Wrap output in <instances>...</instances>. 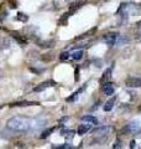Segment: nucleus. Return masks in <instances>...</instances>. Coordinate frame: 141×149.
<instances>
[{
  "instance_id": "obj_2",
  "label": "nucleus",
  "mask_w": 141,
  "mask_h": 149,
  "mask_svg": "<svg viewBox=\"0 0 141 149\" xmlns=\"http://www.w3.org/2000/svg\"><path fill=\"white\" fill-rule=\"evenodd\" d=\"M114 132V127L111 125H102L93 130V142L97 144H104L108 142V139L110 138V136Z\"/></svg>"
},
{
  "instance_id": "obj_9",
  "label": "nucleus",
  "mask_w": 141,
  "mask_h": 149,
  "mask_svg": "<svg viewBox=\"0 0 141 149\" xmlns=\"http://www.w3.org/2000/svg\"><path fill=\"white\" fill-rule=\"evenodd\" d=\"M102 91L105 96H111V95H114V86L110 82H105L102 85Z\"/></svg>"
},
{
  "instance_id": "obj_8",
  "label": "nucleus",
  "mask_w": 141,
  "mask_h": 149,
  "mask_svg": "<svg viewBox=\"0 0 141 149\" xmlns=\"http://www.w3.org/2000/svg\"><path fill=\"white\" fill-rule=\"evenodd\" d=\"M11 47V40L8 36L0 37V52H4Z\"/></svg>"
},
{
  "instance_id": "obj_23",
  "label": "nucleus",
  "mask_w": 141,
  "mask_h": 149,
  "mask_svg": "<svg viewBox=\"0 0 141 149\" xmlns=\"http://www.w3.org/2000/svg\"><path fill=\"white\" fill-rule=\"evenodd\" d=\"M69 3H72V0H55V6L57 9H59V8L64 6L66 4H69Z\"/></svg>"
},
{
  "instance_id": "obj_26",
  "label": "nucleus",
  "mask_w": 141,
  "mask_h": 149,
  "mask_svg": "<svg viewBox=\"0 0 141 149\" xmlns=\"http://www.w3.org/2000/svg\"><path fill=\"white\" fill-rule=\"evenodd\" d=\"M53 148H56V149H72L73 147L70 146V144H62V146H55Z\"/></svg>"
},
{
  "instance_id": "obj_34",
  "label": "nucleus",
  "mask_w": 141,
  "mask_h": 149,
  "mask_svg": "<svg viewBox=\"0 0 141 149\" xmlns=\"http://www.w3.org/2000/svg\"><path fill=\"white\" fill-rule=\"evenodd\" d=\"M139 109H140V111H141V106H140V108H139Z\"/></svg>"
},
{
  "instance_id": "obj_22",
  "label": "nucleus",
  "mask_w": 141,
  "mask_h": 149,
  "mask_svg": "<svg viewBox=\"0 0 141 149\" xmlns=\"http://www.w3.org/2000/svg\"><path fill=\"white\" fill-rule=\"evenodd\" d=\"M70 57H72L74 61H78V60H81L82 57H83V51L82 50H74L73 52H72V55H70Z\"/></svg>"
},
{
  "instance_id": "obj_20",
  "label": "nucleus",
  "mask_w": 141,
  "mask_h": 149,
  "mask_svg": "<svg viewBox=\"0 0 141 149\" xmlns=\"http://www.w3.org/2000/svg\"><path fill=\"white\" fill-rule=\"evenodd\" d=\"M114 103H115V97H113V98H110L109 101L105 102V104L103 106V108H104L105 112H110L113 109V107H114Z\"/></svg>"
},
{
  "instance_id": "obj_1",
  "label": "nucleus",
  "mask_w": 141,
  "mask_h": 149,
  "mask_svg": "<svg viewBox=\"0 0 141 149\" xmlns=\"http://www.w3.org/2000/svg\"><path fill=\"white\" fill-rule=\"evenodd\" d=\"M44 125H45V120L40 118L25 117V116H15V117H11L6 122V128L12 130L17 136L32 132V130H37L39 128L44 127Z\"/></svg>"
},
{
  "instance_id": "obj_18",
  "label": "nucleus",
  "mask_w": 141,
  "mask_h": 149,
  "mask_svg": "<svg viewBox=\"0 0 141 149\" xmlns=\"http://www.w3.org/2000/svg\"><path fill=\"white\" fill-rule=\"evenodd\" d=\"M55 130H56V127H51V128H47L45 130H42V133L40 134V139H45L47 137H50L51 134L55 132Z\"/></svg>"
},
{
  "instance_id": "obj_32",
  "label": "nucleus",
  "mask_w": 141,
  "mask_h": 149,
  "mask_svg": "<svg viewBox=\"0 0 141 149\" xmlns=\"http://www.w3.org/2000/svg\"><path fill=\"white\" fill-rule=\"evenodd\" d=\"M136 134H138V138H141V130H139V132L136 133Z\"/></svg>"
},
{
  "instance_id": "obj_4",
  "label": "nucleus",
  "mask_w": 141,
  "mask_h": 149,
  "mask_svg": "<svg viewBox=\"0 0 141 149\" xmlns=\"http://www.w3.org/2000/svg\"><path fill=\"white\" fill-rule=\"evenodd\" d=\"M140 130V123L138 120H133L125 125V127L121 129V134L123 136H133V134H136Z\"/></svg>"
},
{
  "instance_id": "obj_27",
  "label": "nucleus",
  "mask_w": 141,
  "mask_h": 149,
  "mask_svg": "<svg viewBox=\"0 0 141 149\" xmlns=\"http://www.w3.org/2000/svg\"><path fill=\"white\" fill-rule=\"evenodd\" d=\"M113 148H114V149H119V148H121V139H120V138H118L116 141H115V143H114V146H113Z\"/></svg>"
},
{
  "instance_id": "obj_10",
  "label": "nucleus",
  "mask_w": 141,
  "mask_h": 149,
  "mask_svg": "<svg viewBox=\"0 0 141 149\" xmlns=\"http://www.w3.org/2000/svg\"><path fill=\"white\" fill-rule=\"evenodd\" d=\"M11 35H12V37L15 39L17 42H19V45H21V46H25L26 44H27V37L25 36V35H20L19 32H15V31H11Z\"/></svg>"
},
{
  "instance_id": "obj_17",
  "label": "nucleus",
  "mask_w": 141,
  "mask_h": 149,
  "mask_svg": "<svg viewBox=\"0 0 141 149\" xmlns=\"http://www.w3.org/2000/svg\"><path fill=\"white\" fill-rule=\"evenodd\" d=\"M92 125H89V124H86V123H82L81 125L78 127V130H77V133L79 134V136H83V134H86L89 129H91Z\"/></svg>"
},
{
  "instance_id": "obj_13",
  "label": "nucleus",
  "mask_w": 141,
  "mask_h": 149,
  "mask_svg": "<svg viewBox=\"0 0 141 149\" xmlns=\"http://www.w3.org/2000/svg\"><path fill=\"white\" fill-rule=\"evenodd\" d=\"M82 123H86V124H89V125H97L98 124V119L94 117V116H84L82 117Z\"/></svg>"
},
{
  "instance_id": "obj_5",
  "label": "nucleus",
  "mask_w": 141,
  "mask_h": 149,
  "mask_svg": "<svg viewBox=\"0 0 141 149\" xmlns=\"http://www.w3.org/2000/svg\"><path fill=\"white\" fill-rule=\"evenodd\" d=\"M118 37H119V34H116V32H108V34L104 35V37H103V39H104L105 44L111 47V46L115 45Z\"/></svg>"
},
{
  "instance_id": "obj_12",
  "label": "nucleus",
  "mask_w": 141,
  "mask_h": 149,
  "mask_svg": "<svg viewBox=\"0 0 141 149\" xmlns=\"http://www.w3.org/2000/svg\"><path fill=\"white\" fill-rule=\"evenodd\" d=\"M83 4H84V1L83 0H79V1H72L70 3V5H69V13H70V15H72V14H74L76 13L78 9H81L82 6H83Z\"/></svg>"
},
{
  "instance_id": "obj_30",
  "label": "nucleus",
  "mask_w": 141,
  "mask_h": 149,
  "mask_svg": "<svg viewBox=\"0 0 141 149\" xmlns=\"http://www.w3.org/2000/svg\"><path fill=\"white\" fill-rule=\"evenodd\" d=\"M135 147H136V142H135V141H131V142H130V148L133 149V148H135Z\"/></svg>"
},
{
  "instance_id": "obj_25",
  "label": "nucleus",
  "mask_w": 141,
  "mask_h": 149,
  "mask_svg": "<svg viewBox=\"0 0 141 149\" xmlns=\"http://www.w3.org/2000/svg\"><path fill=\"white\" fill-rule=\"evenodd\" d=\"M69 57H70V54L68 52V51H63V52H61V55H59V60H61V61H64V60H67Z\"/></svg>"
},
{
  "instance_id": "obj_33",
  "label": "nucleus",
  "mask_w": 141,
  "mask_h": 149,
  "mask_svg": "<svg viewBox=\"0 0 141 149\" xmlns=\"http://www.w3.org/2000/svg\"><path fill=\"white\" fill-rule=\"evenodd\" d=\"M139 39H141V32H140V36H139Z\"/></svg>"
},
{
  "instance_id": "obj_3",
  "label": "nucleus",
  "mask_w": 141,
  "mask_h": 149,
  "mask_svg": "<svg viewBox=\"0 0 141 149\" xmlns=\"http://www.w3.org/2000/svg\"><path fill=\"white\" fill-rule=\"evenodd\" d=\"M24 32H25V36L26 37H30L36 42H39L41 40V32H40V29L36 27L35 25H27L24 27Z\"/></svg>"
},
{
  "instance_id": "obj_31",
  "label": "nucleus",
  "mask_w": 141,
  "mask_h": 149,
  "mask_svg": "<svg viewBox=\"0 0 141 149\" xmlns=\"http://www.w3.org/2000/svg\"><path fill=\"white\" fill-rule=\"evenodd\" d=\"M3 76H4V72H3V70H0V80L3 78Z\"/></svg>"
},
{
  "instance_id": "obj_6",
  "label": "nucleus",
  "mask_w": 141,
  "mask_h": 149,
  "mask_svg": "<svg viewBox=\"0 0 141 149\" xmlns=\"http://www.w3.org/2000/svg\"><path fill=\"white\" fill-rule=\"evenodd\" d=\"M125 86L130 88H139L141 87V78L139 77H128L125 80Z\"/></svg>"
},
{
  "instance_id": "obj_11",
  "label": "nucleus",
  "mask_w": 141,
  "mask_h": 149,
  "mask_svg": "<svg viewBox=\"0 0 141 149\" xmlns=\"http://www.w3.org/2000/svg\"><path fill=\"white\" fill-rule=\"evenodd\" d=\"M39 102H31V101H20L14 102L10 104V107H29V106H39Z\"/></svg>"
},
{
  "instance_id": "obj_29",
  "label": "nucleus",
  "mask_w": 141,
  "mask_h": 149,
  "mask_svg": "<svg viewBox=\"0 0 141 149\" xmlns=\"http://www.w3.org/2000/svg\"><path fill=\"white\" fill-rule=\"evenodd\" d=\"M8 1L10 3V6H11V8H16V6H17V3L15 1V0H8Z\"/></svg>"
},
{
  "instance_id": "obj_7",
  "label": "nucleus",
  "mask_w": 141,
  "mask_h": 149,
  "mask_svg": "<svg viewBox=\"0 0 141 149\" xmlns=\"http://www.w3.org/2000/svg\"><path fill=\"white\" fill-rule=\"evenodd\" d=\"M57 83H56L53 80H48V81H44V82H41L40 85H37L35 88H34V91L35 92H42V91H45L46 88H48V87H53L56 86Z\"/></svg>"
},
{
  "instance_id": "obj_21",
  "label": "nucleus",
  "mask_w": 141,
  "mask_h": 149,
  "mask_svg": "<svg viewBox=\"0 0 141 149\" xmlns=\"http://www.w3.org/2000/svg\"><path fill=\"white\" fill-rule=\"evenodd\" d=\"M110 76H111V68H108L106 71L103 73V76L100 78V83H102V85H103V83H105V82H108V80L110 78Z\"/></svg>"
},
{
  "instance_id": "obj_14",
  "label": "nucleus",
  "mask_w": 141,
  "mask_h": 149,
  "mask_svg": "<svg viewBox=\"0 0 141 149\" xmlns=\"http://www.w3.org/2000/svg\"><path fill=\"white\" fill-rule=\"evenodd\" d=\"M74 134H76V132H74V130H70V129H62L61 130V136L64 137L67 141H72L74 138Z\"/></svg>"
},
{
  "instance_id": "obj_19",
  "label": "nucleus",
  "mask_w": 141,
  "mask_h": 149,
  "mask_svg": "<svg viewBox=\"0 0 141 149\" xmlns=\"http://www.w3.org/2000/svg\"><path fill=\"white\" fill-rule=\"evenodd\" d=\"M70 16V13L67 11V13H64L62 16L59 17V20H58V25L59 26H64V25H67V22H68V17Z\"/></svg>"
},
{
  "instance_id": "obj_24",
  "label": "nucleus",
  "mask_w": 141,
  "mask_h": 149,
  "mask_svg": "<svg viewBox=\"0 0 141 149\" xmlns=\"http://www.w3.org/2000/svg\"><path fill=\"white\" fill-rule=\"evenodd\" d=\"M16 20L17 21H21V22H26L27 20H29V16L26 15V14H24V13H17V15H16Z\"/></svg>"
},
{
  "instance_id": "obj_28",
  "label": "nucleus",
  "mask_w": 141,
  "mask_h": 149,
  "mask_svg": "<svg viewBox=\"0 0 141 149\" xmlns=\"http://www.w3.org/2000/svg\"><path fill=\"white\" fill-rule=\"evenodd\" d=\"M74 78H76V81L79 80V67H77L76 71H74Z\"/></svg>"
},
{
  "instance_id": "obj_16",
  "label": "nucleus",
  "mask_w": 141,
  "mask_h": 149,
  "mask_svg": "<svg viewBox=\"0 0 141 149\" xmlns=\"http://www.w3.org/2000/svg\"><path fill=\"white\" fill-rule=\"evenodd\" d=\"M39 46L42 49H50V47H52V46L55 45V40H46V41H39Z\"/></svg>"
},
{
  "instance_id": "obj_15",
  "label": "nucleus",
  "mask_w": 141,
  "mask_h": 149,
  "mask_svg": "<svg viewBox=\"0 0 141 149\" xmlns=\"http://www.w3.org/2000/svg\"><path fill=\"white\" fill-rule=\"evenodd\" d=\"M97 32V27H92L89 31H87V32H84V34H82L81 36H78V37H76V41H79V40H83V39H87V37H89V36H92V35H94Z\"/></svg>"
}]
</instances>
